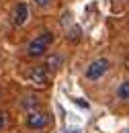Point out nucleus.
<instances>
[{"mask_svg":"<svg viewBox=\"0 0 129 133\" xmlns=\"http://www.w3.org/2000/svg\"><path fill=\"white\" fill-rule=\"evenodd\" d=\"M35 2H37L39 6H43V4H49V0H35Z\"/></svg>","mask_w":129,"mask_h":133,"instance_id":"nucleus-11","label":"nucleus"},{"mask_svg":"<svg viewBox=\"0 0 129 133\" xmlns=\"http://www.w3.org/2000/svg\"><path fill=\"white\" fill-rule=\"evenodd\" d=\"M111 68V62L109 59H105V57H100V59H94L88 70H86V78L88 80H98V78H102L105 76V72Z\"/></svg>","mask_w":129,"mask_h":133,"instance_id":"nucleus-2","label":"nucleus"},{"mask_svg":"<svg viewBox=\"0 0 129 133\" xmlns=\"http://www.w3.org/2000/svg\"><path fill=\"white\" fill-rule=\"evenodd\" d=\"M49 125V117L43 111H31L27 117V127L29 129H43Z\"/></svg>","mask_w":129,"mask_h":133,"instance_id":"nucleus-4","label":"nucleus"},{"mask_svg":"<svg viewBox=\"0 0 129 133\" xmlns=\"http://www.w3.org/2000/svg\"><path fill=\"white\" fill-rule=\"evenodd\" d=\"M4 123H6V119H4V113L0 111V131H2V127H4Z\"/></svg>","mask_w":129,"mask_h":133,"instance_id":"nucleus-10","label":"nucleus"},{"mask_svg":"<svg viewBox=\"0 0 129 133\" xmlns=\"http://www.w3.org/2000/svg\"><path fill=\"white\" fill-rule=\"evenodd\" d=\"M51 43H53V35L49 33V31H45V33H41L39 37H35L31 43H29L27 53H29L31 57H39V55H43V53L49 49Z\"/></svg>","mask_w":129,"mask_h":133,"instance_id":"nucleus-1","label":"nucleus"},{"mask_svg":"<svg viewBox=\"0 0 129 133\" xmlns=\"http://www.w3.org/2000/svg\"><path fill=\"white\" fill-rule=\"evenodd\" d=\"M29 80H31L33 84H37V86H45V84H49V80H51V72H49L45 66H35L29 70Z\"/></svg>","mask_w":129,"mask_h":133,"instance_id":"nucleus-3","label":"nucleus"},{"mask_svg":"<svg viewBox=\"0 0 129 133\" xmlns=\"http://www.w3.org/2000/svg\"><path fill=\"white\" fill-rule=\"evenodd\" d=\"M117 94H119V98H129V82L121 84L119 90H117Z\"/></svg>","mask_w":129,"mask_h":133,"instance_id":"nucleus-8","label":"nucleus"},{"mask_svg":"<svg viewBox=\"0 0 129 133\" xmlns=\"http://www.w3.org/2000/svg\"><path fill=\"white\" fill-rule=\"evenodd\" d=\"M23 107H25V109H35V107H39V98H37V96H25Z\"/></svg>","mask_w":129,"mask_h":133,"instance_id":"nucleus-7","label":"nucleus"},{"mask_svg":"<svg viewBox=\"0 0 129 133\" xmlns=\"http://www.w3.org/2000/svg\"><path fill=\"white\" fill-rule=\"evenodd\" d=\"M27 18H29V6H27L25 2L16 4V8H15V25H18V27L25 25Z\"/></svg>","mask_w":129,"mask_h":133,"instance_id":"nucleus-5","label":"nucleus"},{"mask_svg":"<svg viewBox=\"0 0 129 133\" xmlns=\"http://www.w3.org/2000/svg\"><path fill=\"white\" fill-rule=\"evenodd\" d=\"M60 66H62V57L60 55H49L47 59H45V68H47L49 72H55Z\"/></svg>","mask_w":129,"mask_h":133,"instance_id":"nucleus-6","label":"nucleus"},{"mask_svg":"<svg viewBox=\"0 0 129 133\" xmlns=\"http://www.w3.org/2000/svg\"><path fill=\"white\" fill-rule=\"evenodd\" d=\"M68 41H70V43L80 41V29H78V27H74V29L70 31V35H68Z\"/></svg>","mask_w":129,"mask_h":133,"instance_id":"nucleus-9","label":"nucleus"}]
</instances>
